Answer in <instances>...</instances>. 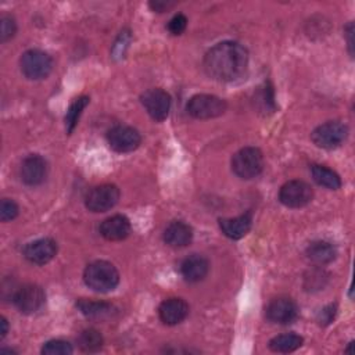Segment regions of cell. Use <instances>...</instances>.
<instances>
[{"instance_id": "4", "label": "cell", "mask_w": 355, "mask_h": 355, "mask_svg": "<svg viewBox=\"0 0 355 355\" xmlns=\"http://www.w3.org/2000/svg\"><path fill=\"white\" fill-rule=\"evenodd\" d=\"M19 67L22 73L28 79L39 80L49 76V73L53 69V60L47 53L37 49H32L21 55Z\"/></svg>"}, {"instance_id": "17", "label": "cell", "mask_w": 355, "mask_h": 355, "mask_svg": "<svg viewBox=\"0 0 355 355\" xmlns=\"http://www.w3.org/2000/svg\"><path fill=\"white\" fill-rule=\"evenodd\" d=\"M130 229V222L125 215H114L101 223L100 233L110 241H119L129 236Z\"/></svg>"}, {"instance_id": "1", "label": "cell", "mask_w": 355, "mask_h": 355, "mask_svg": "<svg viewBox=\"0 0 355 355\" xmlns=\"http://www.w3.org/2000/svg\"><path fill=\"white\" fill-rule=\"evenodd\" d=\"M248 67V53L237 42H220L209 49L204 57V69L208 76L220 82H233L241 78Z\"/></svg>"}, {"instance_id": "26", "label": "cell", "mask_w": 355, "mask_h": 355, "mask_svg": "<svg viewBox=\"0 0 355 355\" xmlns=\"http://www.w3.org/2000/svg\"><path fill=\"white\" fill-rule=\"evenodd\" d=\"M255 103L261 105V111H273L275 110V96H273V87L270 83H265L258 94L255 96Z\"/></svg>"}, {"instance_id": "29", "label": "cell", "mask_w": 355, "mask_h": 355, "mask_svg": "<svg viewBox=\"0 0 355 355\" xmlns=\"http://www.w3.org/2000/svg\"><path fill=\"white\" fill-rule=\"evenodd\" d=\"M18 205L15 204V201L12 200H8V198H4L1 201V205H0V218L3 222H8V220H12L14 218H17L18 215Z\"/></svg>"}, {"instance_id": "22", "label": "cell", "mask_w": 355, "mask_h": 355, "mask_svg": "<svg viewBox=\"0 0 355 355\" xmlns=\"http://www.w3.org/2000/svg\"><path fill=\"white\" fill-rule=\"evenodd\" d=\"M311 173L313 180L326 189L330 190H337L341 187V179L340 176L330 168L323 166V165H312L311 168Z\"/></svg>"}, {"instance_id": "2", "label": "cell", "mask_w": 355, "mask_h": 355, "mask_svg": "<svg viewBox=\"0 0 355 355\" xmlns=\"http://www.w3.org/2000/svg\"><path fill=\"white\" fill-rule=\"evenodd\" d=\"M83 280L87 287L98 293L112 291L119 283L116 268L107 261H94L83 272Z\"/></svg>"}, {"instance_id": "18", "label": "cell", "mask_w": 355, "mask_h": 355, "mask_svg": "<svg viewBox=\"0 0 355 355\" xmlns=\"http://www.w3.org/2000/svg\"><path fill=\"white\" fill-rule=\"evenodd\" d=\"M193 240V229L182 222L173 220L164 230V241L173 248H182L190 244Z\"/></svg>"}, {"instance_id": "28", "label": "cell", "mask_w": 355, "mask_h": 355, "mask_svg": "<svg viewBox=\"0 0 355 355\" xmlns=\"http://www.w3.org/2000/svg\"><path fill=\"white\" fill-rule=\"evenodd\" d=\"M17 32V24L15 19L10 15H3L1 17V26H0V37L1 42H7L10 40Z\"/></svg>"}, {"instance_id": "6", "label": "cell", "mask_w": 355, "mask_h": 355, "mask_svg": "<svg viewBox=\"0 0 355 355\" xmlns=\"http://www.w3.org/2000/svg\"><path fill=\"white\" fill-rule=\"evenodd\" d=\"M226 111L225 100L214 94H196L187 103V112L197 119L220 116Z\"/></svg>"}, {"instance_id": "31", "label": "cell", "mask_w": 355, "mask_h": 355, "mask_svg": "<svg viewBox=\"0 0 355 355\" xmlns=\"http://www.w3.org/2000/svg\"><path fill=\"white\" fill-rule=\"evenodd\" d=\"M130 42V33H129V31H123V32H121V35H119V37H118V40L115 42V46H114V57L116 58V57H123V54H125V50H126V47H128V43Z\"/></svg>"}, {"instance_id": "16", "label": "cell", "mask_w": 355, "mask_h": 355, "mask_svg": "<svg viewBox=\"0 0 355 355\" xmlns=\"http://www.w3.org/2000/svg\"><path fill=\"white\" fill-rule=\"evenodd\" d=\"M209 263L205 257L200 254H193L184 258L180 263V273L183 279L189 283L201 282L208 275Z\"/></svg>"}, {"instance_id": "34", "label": "cell", "mask_w": 355, "mask_h": 355, "mask_svg": "<svg viewBox=\"0 0 355 355\" xmlns=\"http://www.w3.org/2000/svg\"><path fill=\"white\" fill-rule=\"evenodd\" d=\"M345 35H347V40H348V47H349V53L352 54V47H354V40H352V35H354V25L348 24L347 29H345Z\"/></svg>"}, {"instance_id": "8", "label": "cell", "mask_w": 355, "mask_h": 355, "mask_svg": "<svg viewBox=\"0 0 355 355\" xmlns=\"http://www.w3.org/2000/svg\"><path fill=\"white\" fill-rule=\"evenodd\" d=\"M118 200L119 189L115 184H100L87 193L85 204L92 212H105L114 208Z\"/></svg>"}, {"instance_id": "5", "label": "cell", "mask_w": 355, "mask_h": 355, "mask_svg": "<svg viewBox=\"0 0 355 355\" xmlns=\"http://www.w3.org/2000/svg\"><path fill=\"white\" fill-rule=\"evenodd\" d=\"M348 136V128L340 121H329L326 123L319 125L311 135L312 141L326 150L337 148L344 143Z\"/></svg>"}, {"instance_id": "13", "label": "cell", "mask_w": 355, "mask_h": 355, "mask_svg": "<svg viewBox=\"0 0 355 355\" xmlns=\"http://www.w3.org/2000/svg\"><path fill=\"white\" fill-rule=\"evenodd\" d=\"M47 171L46 159L37 154H31L21 164V179L29 186H37L44 182Z\"/></svg>"}, {"instance_id": "14", "label": "cell", "mask_w": 355, "mask_h": 355, "mask_svg": "<svg viewBox=\"0 0 355 355\" xmlns=\"http://www.w3.org/2000/svg\"><path fill=\"white\" fill-rule=\"evenodd\" d=\"M57 254V243L53 239L44 237L35 240L24 248V257L36 265H44L50 262Z\"/></svg>"}, {"instance_id": "25", "label": "cell", "mask_w": 355, "mask_h": 355, "mask_svg": "<svg viewBox=\"0 0 355 355\" xmlns=\"http://www.w3.org/2000/svg\"><path fill=\"white\" fill-rule=\"evenodd\" d=\"M78 345L85 352H96L103 347V337L94 329H86L78 336Z\"/></svg>"}, {"instance_id": "15", "label": "cell", "mask_w": 355, "mask_h": 355, "mask_svg": "<svg viewBox=\"0 0 355 355\" xmlns=\"http://www.w3.org/2000/svg\"><path fill=\"white\" fill-rule=\"evenodd\" d=\"M158 313L165 324L175 326L187 318L189 305L182 298H168L159 305Z\"/></svg>"}, {"instance_id": "9", "label": "cell", "mask_w": 355, "mask_h": 355, "mask_svg": "<svg viewBox=\"0 0 355 355\" xmlns=\"http://www.w3.org/2000/svg\"><path fill=\"white\" fill-rule=\"evenodd\" d=\"M107 140L110 147L116 153H130L136 150L141 143L140 133L126 125H118L108 130Z\"/></svg>"}, {"instance_id": "11", "label": "cell", "mask_w": 355, "mask_h": 355, "mask_svg": "<svg viewBox=\"0 0 355 355\" xmlns=\"http://www.w3.org/2000/svg\"><path fill=\"white\" fill-rule=\"evenodd\" d=\"M143 107L154 121H164L171 110V97L162 89H148L140 97Z\"/></svg>"}, {"instance_id": "35", "label": "cell", "mask_w": 355, "mask_h": 355, "mask_svg": "<svg viewBox=\"0 0 355 355\" xmlns=\"http://www.w3.org/2000/svg\"><path fill=\"white\" fill-rule=\"evenodd\" d=\"M0 326H1V329H0V338H4L7 336V333H8V323H7L6 318L0 319Z\"/></svg>"}, {"instance_id": "12", "label": "cell", "mask_w": 355, "mask_h": 355, "mask_svg": "<svg viewBox=\"0 0 355 355\" xmlns=\"http://www.w3.org/2000/svg\"><path fill=\"white\" fill-rule=\"evenodd\" d=\"M266 318L272 323L277 324H290L298 318L297 304L287 297H279L270 301L266 308Z\"/></svg>"}, {"instance_id": "27", "label": "cell", "mask_w": 355, "mask_h": 355, "mask_svg": "<svg viewBox=\"0 0 355 355\" xmlns=\"http://www.w3.org/2000/svg\"><path fill=\"white\" fill-rule=\"evenodd\" d=\"M72 351V345L64 340H50L42 347L44 355H71Z\"/></svg>"}, {"instance_id": "32", "label": "cell", "mask_w": 355, "mask_h": 355, "mask_svg": "<svg viewBox=\"0 0 355 355\" xmlns=\"http://www.w3.org/2000/svg\"><path fill=\"white\" fill-rule=\"evenodd\" d=\"M334 316H336V304H330V305L324 306L323 309H320V312L318 315V322L322 326H326L330 322H333Z\"/></svg>"}, {"instance_id": "7", "label": "cell", "mask_w": 355, "mask_h": 355, "mask_svg": "<svg viewBox=\"0 0 355 355\" xmlns=\"http://www.w3.org/2000/svg\"><path fill=\"white\" fill-rule=\"evenodd\" d=\"M313 197L312 187L304 180H290L279 191V200L288 208H301L311 202Z\"/></svg>"}, {"instance_id": "20", "label": "cell", "mask_w": 355, "mask_h": 355, "mask_svg": "<svg viewBox=\"0 0 355 355\" xmlns=\"http://www.w3.org/2000/svg\"><path fill=\"white\" fill-rule=\"evenodd\" d=\"M306 255L312 262L318 265H324L331 262L336 258L337 250L331 243L324 240H318L308 245Z\"/></svg>"}, {"instance_id": "19", "label": "cell", "mask_w": 355, "mask_h": 355, "mask_svg": "<svg viewBox=\"0 0 355 355\" xmlns=\"http://www.w3.org/2000/svg\"><path fill=\"white\" fill-rule=\"evenodd\" d=\"M252 225L251 212H245L236 218H223L219 219V227L225 236L233 240H239L244 237Z\"/></svg>"}, {"instance_id": "24", "label": "cell", "mask_w": 355, "mask_h": 355, "mask_svg": "<svg viewBox=\"0 0 355 355\" xmlns=\"http://www.w3.org/2000/svg\"><path fill=\"white\" fill-rule=\"evenodd\" d=\"M87 104H89V97L80 96L76 100H73V103L69 105L67 115H65V128H67L68 133H72V130L75 129V126L79 121V116L82 115V112Z\"/></svg>"}, {"instance_id": "21", "label": "cell", "mask_w": 355, "mask_h": 355, "mask_svg": "<svg viewBox=\"0 0 355 355\" xmlns=\"http://www.w3.org/2000/svg\"><path fill=\"white\" fill-rule=\"evenodd\" d=\"M76 306L78 309L87 318H96V319H101V318H107L114 312V305L108 304V302H103V301H90V300H85L80 298L76 301Z\"/></svg>"}, {"instance_id": "23", "label": "cell", "mask_w": 355, "mask_h": 355, "mask_svg": "<svg viewBox=\"0 0 355 355\" xmlns=\"http://www.w3.org/2000/svg\"><path fill=\"white\" fill-rule=\"evenodd\" d=\"M301 345H302V337L295 333L280 334V336L273 337L269 341V348L273 352H282V354L293 352V351L298 349Z\"/></svg>"}, {"instance_id": "30", "label": "cell", "mask_w": 355, "mask_h": 355, "mask_svg": "<svg viewBox=\"0 0 355 355\" xmlns=\"http://www.w3.org/2000/svg\"><path fill=\"white\" fill-rule=\"evenodd\" d=\"M187 26V18L183 14H176L168 24V29L172 35H182Z\"/></svg>"}, {"instance_id": "33", "label": "cell", "mask_w": 355, "mask_h": 355, "mask_svg": "<svg viewBox=\"0 0 355 355\" xmlns=\"http://www.w3.org/2000/svg\"><path fill=\"white\" fill-rule=\"evenodd\" d=\"M173 3H169V1H151L150 3V7L154 10V11H158V12H162L165 10H168L169 7H172Z\"/></svg>"}, {"instance_id": "10", "label": "cell", "mask_w": 355, "mask_h": 355, "mask_svg": "<svg viewBox=\"0 0 355 355\" xmlns=\"http://www.w3.org/2000/svg\"><path fill=\"white\" fill-rule=\"evenodd\" d=\"M12 301L22 313L31 315L44 305L46 293L37 284H25L15 291Z\"/></svg>"}, {"instance_id": "3", "label": "cell", "mask_w": 355, "mask_h": 355, "mask_svg": "<svg viewBox=\"0 0 355 355\" xmlns=\"http://www.w3.org/2000/svg\"><path fill=\"white\" fill-rule=\"evenodd\" d=\"M263 169V155L257 147H244L232 158V171L241 179L257 178Z\"/></svg>"}]
</instances>
